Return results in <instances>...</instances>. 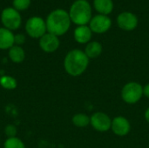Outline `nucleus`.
<instances>
[{"label": "nucleus", "mask_w": 149, "mask_h": 148, "mask_svg": "<svg viewBox=\"0 0 149 148\" xmlns=\"http://www.w3.org/2000/svg\"><path fill=\"white\" fill-rule=\"evenodd\" d=\"M72 124L77 127H86L90 124V118L84 113H77L72 119Z\"/></svg>", "instance_id": "obj_18"}, {"label": "nucleus", "mask_w": 149, "mask_h": 148, "mask_svg": "<svg viewBox=\"0 0 149 148\" xmlns=\"http://www.w3.org/2000/svg\"><path fill=\"white\" fill-rule=\"evenodd\" d=\"M27 34L33 38H40L46 33V24L40 17H31L25 24Z\"/></svg>", "instance_id": "obj_6"}, {"label": "nucleus", "mask_w": 149, "mask_h": 148, "mask_svg": "<svg viewBox=\"0 0 149 148\" xmlns=\"http://www.w3.org/2000/svg\"><path fill=\"white\" fill-rule=\"evenodd\" d=\"M71 18L69 13L63 9L52 10L46 18V29L49 33L57 37L65 34L71 26Z\"/></svg>", "instance_id": "obj_2"}, {"label": "nucleus", "mask_w": 149, "mask_h": 148, "mask_svg": "<svg viewBox=\"0 0 149 148\" xmlns=\"http://www.w3.org/2000/svg\"><path fill=\"white\" fill-rule=\"evenodd\" d=\"M1 21L4 28L10 31H15L20 27L22 18L18 10L9 7L3 10L1 13Z\"/></svg>", "instance_id": "obj_5"}, {"label": "nucleus", "mask_w": 149, "mask_h": 148, "mask_svg": "<svg viewBox=\"0 0 149 148\" xmlns=\"http://www.w3.org/2000/svg\"><path fill=\"white\" fill-rule=\"evenodd\" d=\"M60 42L58 37L52 34L45 33L43 37L39 38V46L42 51L47 53H52L56 51L59 47Z\"/></svg>", "instance_id": "obj_10"}, {"label": "nucleus", "mask_w": 149, "mask_h": 148, "mask_svg": "<svg viewBox=\"0 0 149 148\" xmlns=\"http://www.w3.org/2000/svg\"><path fill=\"white\" fill-rule=\"evenodd\" d=\"M25 42V36L22 33H19V34H17V35H14V43L17 44V45H21L23 44Z\"/></svg>", "instance_id": "obj_22"}, {"label": "nucleus", "mask_w": 149, "mask_h": 148, "mask_svg": "<svg viewBox=\"0 0 149 148\" xmlns=\"http://www.w3.org/2000/svg\"><path fill=\"white\" fill-rule=\"evenodd\" d=\"M143 95V87L140 83L129 82L121 90V98L127 104L137 103Z\"/></svg>", "instance_id": "obj_4"}, {"label": "nucleus", "mask_w": 149, "mask_h": 148, "mask_svg": "<svg viewBox=\"0 0 149 148\" xmlns=\"http://www.w3.org/2000/svg\"><path fill=\"white\" fill-rule=\"evenodd\" d=\"M111 129L115 135L123 137L129 133L131 126L127 118L122 116H118L112 120Z\"/></svg>", "instance_id": "obj_11"}, {"label": "nucleus", "mask_w": 149, "mask_h": 148, "mask_svg": "<svg viewBox=\"0 0 149 148\" xmlns=\"http://www.w3.org/2000/svg\"><path fill=\"white\" fill-rule=\"evenodd\" d=\"M90 124L98 132H107L111 129L112 120L107 114L102 112H98L93 114L90 118Z\"/></svg>", "instance_id": "obj_8"}, {"label": "nucleus", "mask_w": 149, "mask_h": 148, "mask_svg": "<svg viewBox=\"0 0 149 148\" xmlns=\"http://www.w3.org/2000/svg\"><path fill=\"white\" fill-rule=\"evenodd\" d=\"M93 31L87 25H80L78 26L74 30V39L79 44H86L89 43L92 38Z\"/></svg>", "instance_id": "obj_12"}, {"label": "nucleus", "mask_w": 149, "mask_h": 148, "mask_svg": "<svg viewBox=\"0 0 149 148\" xmlns=\"http://www.w3.org/2000/svg\"><path fill=\"white\" fill-rule=\"evenodd\" d=\"M143 95H145L148 99H149V84H147L143 87Z\"/></svg>", "instance_id": "obj_23"}, {"label": "nucleus", "mask_w": 149, "mask_h": 148, "mask_svg": "<svg viewBox=\"0 0 149 148\" xmlns=\"http://www.w3.org/2000/svg\"><path fill=\"white\" fill-rule=\"evenodd\" d=\"M3 148H25V145L17 137L7 138L3 143Z\"/></svg>", "instance_id": "obj_19"}, {"label": "nucleus", "mask_w": 149, "mask_h": 148, "mask_svg": "<svg viewBox=\"0 0 149 148\" xmlns=\"http://www.w3.org/2000/svg\"><path fill=\"white\" fill-rule=\"evenodd\" d=\"M112 26V20L111 18L107 15H96L93 17H92L89 27L92 30L93 32L102 34L107 32Z\"/></svg>", "instance_id": "obj_7"}, {"label": "nucleus", "mask_w": 149, "mask_h": 148, "mask_svg": "<svg viewBox=\"0 0 149 148\" xmlns=\"http://www.w3.org/2000/svg\"><path fill=\"white\" fill-rule=\"evenodd\" d=\"M9 58L16 64L22 63L25 58V52L24 49L19 45H13L9 49Z\"/></svg>", "instance_id": "obj_16"}, {"label": "nucleus", "mask_w": 149, "mask_h": 148, "mask_svg": "<svg viewBox=\"0 0 149 148\" xmlns=\"http://www.w3.org/2000/svg\"><path fill=\"white\" fill-rule=\"evenodd\" d=\"M94 9L101 15H108L113 10V0H93Z\"/></svg>", "instance_id": "obj_14"}, {"label": "nucleus", "mask_w": 149, "mask_h": 148, "mask_svg": "<svg viewBox=\"0 0 149 148\" xmlns=\"http://www.w3.org/2000/svg\"><path fill=\"white\" fill-rule=\"evenodd\" d=\"M145 119H146V120L149 123V108H148L146 110V112H145Z\"/></svg>", "instance_id": "obj_24"}, {"label": "nucleus", "mask_w": 149, "mask_h": 148, "mask_svg": "<svg viewBox=\"0 0 149 148\" xmlns=\"http://www.w3.org/2000/svg\"><path fill=\"white\" fill-rule=\"evenodd\" d=\"M4 133H5V135L8 137V138H13V137H17V127L12 125V124H9L5 126L4 128Z\"/></svg>", "instance_id": "obj_21"}, {"label": "nucleus", "mask_w": 149, "mask_h": 148, "mask_svg": "<svg viewBox=\"0 0 149 148\" xmlns=\"http://www.w3.org/2000/svg\"><path fill=\"white\" fill-rule=\"evenodd\" d=\"M31 0H13V7L17 10H24L29 8Z\"/></svg>", "instance_id": "obj_20"}, {"label": "nucleus", "mask_w": 149, "mask_h": 148, "mask_svg": "<svg viewBox=\"0 0 149 148\" xmlns=\"http://www.w3.org/2000/svg\"><path fill=\"white\" fill-rule=\"evenodd\" d=\"M118 26L127 31H134L138 25V17L130 11H123L117 17Z\"/></svg>", "instance_id": "obj_9"}, {"label": "nucleus", "mask_w": 149, "mask_h": 148, "mask_svg": "<svg viewBox=\"0 0 149 148\" xmlns=\"http://www.w3.org/2000/svg\"><path fill=\"white\" fill-rule=\"evenodd\" d=\"M85 53L88 58H97L102 53V45L97 41L89 42L85 49Z\"/></svg>", "instance_id": "obj_15"}, {"label": "nucleus", "mask_w": 149, "mask_h": 148, "mask_svg": "<svg viewBox=\"0 0 149 148\" xmlns=\"http://www.w3.org/2000/svg\"><path fill=\"white\" fill-rule=\"evenodd\" d=\"M89 65V58L85 51L74 49L70 51L64 59V68L65 72L72 76L78 77L83 74Z\"/></svg>", "instance_id": "obj_1"}, {"label": "nucleus", "mask_w": 149, "mask_h": 148, "mask_svg": "<svg viewBox=\"0 0 149 148\" xmlns=\"http://www.w3.org/2000/svg\"><path fill=\"white\" fill-rule=\"evenodd\" d=\"M14 35L6 28H0V50H8L14 45Z\"/></svg>", "instance_id": "obj_13"}, {"label": "nucleus", "mask_w": 149, "mask_h": 148, "mask_svg": "<svg viewBox=\"0 0 149 148\" xmlns=\"http://www.w3.org/2000/svg\"><path fill=\"white\" fill-rule=\"evenodd\" d=\"M0 85L6 90H14L17 85V82L12 76L3 75L0 77Z\"/></svg>", "instance_id": "obj_17"}, {"label": "nucleus", "mask_w": 149, "mask_h": 148, "mask_svg": "<svg viewBox=\"0 0 149 148\" xmlns=\"http://www.w3.org/2000/svg\"><path fill=\"white\" fill-rule=\"evenodd\" d=\"M71 21L77 24L86 25L92 19V6L86 0H76L69 10Z\"/></svg>", "instance_id": "obj_3"}]
</instances>
